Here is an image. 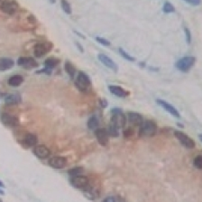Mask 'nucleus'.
Here are the masks:
<instances>
[{
    "instance_id": "obj_4",
    "label": "nucleus",
    "mask_w": 202,
    "mask_h": 202,
    "mask_svg": "<svg viewBox=\"0 0 202 202\" xmlns=\"http://www.w3.org/2000/svg\"><path fill=\"white\" fill-rule=\"evenodd\" d=\"M196 62V58L193 56H186V57H182L180 60H178L175 63L176 68L183 72H187L189 71L191 68L193 67V65Z\"/></svg>"
},
{
    "instance_id": "obj_13",
    "label": "nucleus",
    "mask_w": 202,
    "mask_h": 202,
    "mask_svg": "<svg viewBox=\"0 0 202 202\" xmlns=\"http://www.w3.org/2000/svg\"><path fill=\"white\" fill-rule=\"evenodd\" d=\"M17 64L19 66H22V67L27 69V70H31L33 68L37 67L38 65L36 60L34 58H31V57H20L17 60Z\"/></svg>"
},
{
    "instance_id": "obj_29",
    "label": "nucleus",
    "mask_w": 202,
    "mask_h": 202,
    "mask_svg": "<svg viewBox=\"0 0 202 202\" xmlns=\"http://www.w3.org/2000/svg\"><path fill=\"white\" fill-rule=\"evenodd\" d=\"M60 5H61V8L62 10L67 13V14H70L71 13V8H70V5L69 4L67 0H61L60 2Z\"/></svg>"
},
{
    "instance_id": "obj_3",
    "label": "nucleus",
    "mask_w": 202,
    "mask_h": 202,
    "mask_svg": "<svg viewBox=\"0 0 202 202\" xmlns=\"http://www.w3.org/2000/svg\"><path fill=\"white\" fill-rule=\"evenodd\" d=\"M111 123L112 125L116 126L117 127L122 128L125 127L127 118L126 116L122 111V109L119 107H114L111 110Z\"/></svg>"
},
{
    "instance_id": "obj_31",
    "label": "nucleus",
    "mask_w": 202,
    "mask_h": 202,
    "mask_svg": "<svg viewBox=\"0 0 202 202\" xmlns=\"http://www.w3.org/2000/svg\"><path fill=\"white\" fill-rule=\"evenodd\" d=\"M96 41H97L98 44H100L104 45V46H110V42L109 41H107V40H106L105 38H102V37H98V36H97L96 37Z\"/></svg>"
},
{
    "instance_id": "obj_1",
    "label": "nucleus",
    "mask_w": 202,
    "mask_h": 202,
    "mask_svg": "<svg viewBox=\"0 0 202 202\" xmlns=\"http://www.w3.org/2000/svg\"><path fill=\"white\" fill-rule=\"evenodd\" d=\"M75 86L80 91L83 93H87L91 88V80L90 76L84 71H80L77 80H75Z\"/></svg>"
},
{
    "instance_id": "obj_35",
    "label": "nucleus",
    "mask_w": 202,
    "mask_h": 202,
    "mask_svg": "<svg viewBox=\"0 0 202 202\" xmlns=\"http://www.w3.org/2000/svg\"><path fill=\"white\" fill-rule=\"evenodd\" d=\"M37 74H42V73H44V74L47 75H51L52 74V70L51 69H48V68H44L43 70H37L36 71Z\"/></svg>"
},
{
    "instance_id": "obj_40",
    "label": "nucleus",
    "mask_w": 202,
    "mask_h": 202,
    "mask_svg": "<svg viewBox=\"0 0 202 202\" xmlns=\"http://www.w3.org/2000/svg\"><path fill=\"white\" fill-rule=\"evenodd\" d=\"M0 195H5V191L0 189Z\"/></svg>"
},
{
    "instance_id": "obj_24",
    "label": "nucleus",
    "mask_w": 202,
    "mask_h": 202,
    "mask_svg": "<svg viewBox=\"0 0 202 202\" xmlns=\"http://www.w3.org/2000/svg\"><path fill=\"white\" fill-rule=\"evenodd\" d=\"M59 62H60V60H58V59H56V58H54V57H53V58H48L44 61L45 68H48V69L52 70L54 67H56L59 64Z\"/></svg>"
},
{
    "instance_id": "obj_12",
    "label": "nucleus",
    "mask_w": 202,
    "mask_h": 202,
    "mask_svg": "<svg viewBox=\"0 0 202 202\" xmlns=\"http://www.w3.org/2000/svg\"><path fill=\"white\" fill-rule=\"evenodd\" d=\"M97 58H98V60H99L100 62H102L106 67L109 68L110 70H112L116 71V72L118 70V67H117V63H116L111 58H109L108 56H106V54L99 53V54L97 55Z\"/></svg>"
},
{
    "instance_id": "obj_18",
    "label": "nucleus",
    "mask_w": 202,
    "mask_h": 202,
    "mask_svg": "<svg viewBox=\"0 0 202 202\" xmlns=\"http://www.w3.org/2000/svg\"><path fill=\"white\" fill-rule=\"evenodd\" d=\"M22 102V97L20 96V94L15 93V94H9L5 97V103L6 105L12 106L16 105Z\"/></svg>"
},
{
    "instance_id": "obj_36",
    "label": "nucleus",
    "mask_w": 202,
    "mask_h": 202,
    "mask_svg": "<svg viewBox=\"0 0 202 202\" xmlns=\"http://www.w3.org/2000/svg\"><path fill=\"white\" fill-rule=\"evenodd\" d=\"M103 202H117V200L114 197H107L103 200Z\"/></svg>"
},
{
    "instance_id": "obj_7",
    "label": "nucleus",
    "mask_w": 202,
    "mask_h": 202,
    "mask_svg": "<svg viewBox=\"0 0 202 202\" xmlns=\"http://www.w3.org/2000/svg\"><path fill=\"white\" fill-rule=\"evenodd\" d=\"M98 143L102 146H106L109 142V135L107 130L105 128H97L95 131Z\"/></svg>"
},
{
    "instance_id": "obj_21",
    "label": "nucleus",
    "mask_w": 202,
    "mask_h": 202,
    "mask_svg": "<svg viewBox=\"0 0 202 202\" xmlns=\"http://www.w3.org/2000/svg\"><path fill=\"white\" fill-rule=\"evenodd\" d=\"M23 81V78L22 75L16 74L9 78L8 84L11 87H18V86H20L22 84Z\"/></svg>"
},
{
    "instance_id": "obj_19",
    "label": "nucleus",
    "mask_w": 202,
    "mask_h": 202,
    "mask_svg": "<svg viewBox=\"0 0 202 202\" xmlns=\"http://www.w3.org/2000/svg\"><path fill=\"white\" fill-rule=\"evenodd\" d=\"M38 142V138L36 135H33V134H27L23 137V143L25 147H32L36 145Z\"/></svg>"
},
{
    "instance_id": "obj_23",
    "label": "nucleus",
    "mask_w": 202,
    "mask_h": 202,
    "mask_svg": "<svg viewBox=\"0 0 202 202\" xmlns=\"http://www.w3.org/2000/svg\"><path fill=\"white\" fill-rule=\"evenodd\" d=\"M98 124H99L98 119H97L95 116H93V117H90L89 120H88V122H87V127H88V128H89L90 130H96V129H97Z\"/></svg>"
},
{
    "instance_id": "obj_34",
    "label": "nucleus",
    "mask_w": 202,
    "mask_h": 202,
    "mask_svg": "<svg viewBox=\"0 0 202 202\" xmlns=\"http://www.w3.org/2000/svg\"><path fill=\"white\" fill-rule=\"evenodd\" d=\"M186 3L188 4H189V5H191V6H199L200 4H201L202 0H184Z\"/></svg>"
},
{
    "instance_id": "obj_32",
    "label": "nucleus",
    "mask_w": 202,
    "mask_h": 202,
    "mask_svg": "<svg viewBox=\"0 0 202 202\" xmlns=\"http://www.w3.org/2000/svg\"><path fill=\"white\" fill-rule=\"evenodd\" d=\"M134 133H135V132H134V129H133V128H127V129L124 130L123 135H124V136H125L126 138H128V137L133 136Z\"/></svg>"
},
{
    "instance_id": "obj_15",
    "label": "nucleus",
    "mask_w": 202,
    "mask_h": 202,
    "mask_svg": "<svg viewBox=\"0 0 202 202\" xmlns=\"http://www.w3.org/2000/svg\"><path fill=\"white\" fill-rule=\"evenodd\" d=\"M49 165L54 169H62L67 165V159L64 157H53L50 159Z\"/></svg>"
},
{
    "instance_id": "obj_16",
    "label": "nucleus",
    "mask_w": 202,
    "mask_h": 202,
    "mask_svg": "<svg viewBox=\"0 0 202 202\" xmlns=\"http://www.w3.org/2000/svg\"><path fill=\"white\" fill-rule=\"evenodd\" d=\"M128 121L135 125V126H141L142 123L144 122V119L142 117V116L141 114L136 112H129L127 115Z\"/></svg>"
},
{
    "instance_id": "obj_8",
    "label": "nucleus",
    "mask_w": 202,
    "mask_h": 202,
    "mask_svg": "<svg viewBox=\"0 0 202 202\" xmlns=\"http://www.w3.org/2000/svg\"><path fill=\"white\" fill-rule=\"evenodd\" d=\"M0 120L7 127H17L19 125L18 118L8 113H2L0 115Z\"/></svg>"
},
{
    "instance_id": "obj_5",
    "label": "nucleus",
    "mask_w": 202,
    "mask_h": 202,
    "mask_svg": "<svg viewBox=\"0 0 202 202\" xmlns=\"http://www.w3.org/2000/svg\"><path fill=\"white\" fill-rule=\"evenodd\" d=\"M175 137L179 140V142L188 149H193L196 146V142H194L193 139H191L189 135H187L185 133L181 131H175L174 132Z\"/></svg>"
},
{
    "instance_id": "obj_30",
    "label": "nucleus",
    "mask_w": 202,
    "mask_h": 202,
    "mask_svg": "<svg viewBox=\"0 0 202 202\" xmlns=\"http://www.w3.org/2000/svg\"><path fill=\"white\" fill-rule=\"evenodd\" d=\"M193 165L197 169L202 170V155H198L193 160Z\"/></svg>"
},
{
    "instance_id": "obj_2",
    "label": "nucleus",
    "mask_w": 202,
    "mask_h": 202,
    "mask_svg": "<svg viewBox=\"0 0 202 202\" xmlns=\"http://www.w3.org/2000/svg\"><path fill=\"white\" fill-rule=\"evenodd\" d=\"M157 133V125L154 121L147 120L141 125L139 129L140 137H152Z\"/></svg>"
},
{
    "instance_id": "obj_25",
    "label": "nucleus",
    "mask_w": 202,
    "mask_h": 202,
    "mask_svg": "<svg viewBox=\"0 0 202 202\" xmlns=\"http://www.w3.org/2000/svg\"><path fill=\"white\" fill-rule=\"evenodd\" d=\"M83 168L81 167H75L72 169H70L68 171V174L71 177H76V176H79L80 175V173H82Z\"/></svg>"
},
{
    "instance_id": "obj_41",
    "label": "nucleus",
    "mask_w": 202,
    "mask_h": 202,
    "mask_svg": "<svg viewBox=\"0 0 202 202\" xmlns=\"http://www.w3.org/2000/svg\"><path fill=\"white\" fill-rule=\"evenodd\" d=\"M199 140L202 142V134H199Z\"/></svg>"
},
{
    "instance_id": "obj_33",
    "label": "nucleus",
    "mask_w": 202,
    "mask_h": 202,
    "mask_svg": "<svg viewBox=\"0 0 202 202\" xmlns=\"http://www.w3.org/2000/svg\"><path fill=\"white\" fill-rule=\"evenodd\" d=\"M184 32H185V35H186V41L189 44H190L191 43V34H190V31L189 28H184Z\"/></svg>"
},
{
    "instance_id": "obj_26",
    "label": "nucleus",
    "mask_w": 202,
    "mask_h": 202,
    "mask_svg": "<svg viewBox=\"0 0 202 202\" xmlns=\"http://www.w3.org/2000/svg\"><path fill=\"white\" fill-rule=\"evenodd\" d=\"M163 11L166 13V14H170V13H173L175 11V8L173 7V5H172L170 2L166 1L163 4Z\"/></svg>"
},
{
    "instance_id": "obj_43",
    "label": "nucleus",
    "mask_w": 202,
    "mask_h": 202,
    "mask_svg": "<svg viewBox=\"0 0 202 202\" xmlns=\"http://www.w3.org/2000/svg\"><path fill=\"white\" fill-rule=\"evenodd\" d=\"M0 202H3V201H2V200H0Z\"/></svg>"
},
{
    "instance_id": "obj_27",
    "label": "nucleus",
    "mask_w": 202,
    "mask_h": 202,
    "mask_svg": "<svg viewBox=\"0 0 202 202\" xmlns=\"http://www.w3.org/2000/svg\"><path fill=\"white\" fill-rule=\"evenodd\" d=\"M108 135L109 136H113V137H117L119 135V131H118V127H117L116 126H114L111 124V126L107 129Z\"/></svg>"
},
{
    "instance_id": "obj_44",
    "label": "nucleus",
    "mask_w": 202,
    "mask_h": 202,
    "mask_svg": "<svg viewBox=\"0 0 202 202\" xmlns=\"http://www.w3.org/2000/svg\"><path fill=\"white\" fill-rule=\"evenodd\" d=\"M0 1H1V0H0Z\"/></svg>"
},
{
    "instance_id": "obj_9",
    "label": "nucleus",
    "mask_w": 202,
    "mask_h": 202,
    "mask_svg": "<svg viewBox=\"0 0 202 202\" xmlns=\"http://www.w3.org/2000/svg\"><path fill=\"white\" fill-rule=\"evenodd\" d=\"M53 48L52 43H44V44H37L34 46V56L40 58L45 55Z\"/></svg>"
},
{
    "instance_id": "obj_22",
    "label": "nucleus",
    "mask_w": 202,
    "mask_h": 202,
    "mask_svg": "<svg viewBox=\"0 0 202 202\" xmlns=\"http://www.w3.org/2000/svg\"><path fill=\"white\" fill-rule=\"evenodd\" d=\"M64 70H65V71L68 73V75L70 77V79H73V78H74V75L75 73H76V68L73 66L72 63H70V61L65 62V64H64Z\"/></svg>"
},
{
    "instance_id": "obj_39",
    "label": "nucleus",
    "mask_w": 202,
    "mask_h": 202,
    "mask_svg": "<svg viewBox=\"0 0 202 202\" xmlns=\"http://www.w3.org/2000/svg\"><path fill=\"white\" fill-rule=\"evenodd\" d=\"M5 187V184L2 182V180H0V188H4Z\"/></svg>"
},
{
    "instance_id": "obj_38",
    "label": "nucleus",
    "mask_w": 202,
    "mask_h": 202,
    "mask_svg": "<svg viewBox=\"0 0 202 202\" xmlns=\"http://www.w3.org/2000/svg\"><path fill=\"white\" fill-rule=\"evenodd\" d=\"M99 101H100V105L102 106H106V105H107V103H106V101L105 99H100Z\"/></svg>"
},
{
    "instance_id": "obj_6",
    "label": "nucleus",
    "mask_w": 202,
    "mask_h": 202,
    "mask_svg": "<svg viewBox=\"0 0 202 202\" xmlns=\"http://www.w3.org/2000/svg\"><path fill=\"white\" fill-rule=\"evenodd\" d=\"M18 3L15 0H3L1 5H0V9L8 15H14L18 10Z\"/></svg>"
},
{
    "instance_id": "obj_10",
    "label": "nucleus",
    "mask_w": 202,
    "mask_h": 202,
    "mask_svg": "<svg viewBox=\"0 0 202 202\" xmlns=\"http://www.w3.org/2000/svg\"><path fill=\"white\" fill-rule=\"evenodd\" d=\"M156 102L159 106H161L165 111H167L168 113H170L172 116H173L174 117H177V118H180V112L175 108V106H173L172 105H171L170 103H168L167 101H165L163 99H156Z\"/></svg>"
},
{
    "instance_id": "obj_37",
    "label": "nucleus",
    "mask_w": 202,
    "mask_h": 202,
    "mask_svg": "<svg viewBox=\"0 0 202 202\" xmlns=\"http://www.w3.org/2000/svg\"><path fill=\"white\" fill-rule=\"evenodd\" d=\"M76 44V45H77V47H78V49L81 52V53H83L84 52V49H83V47L81 46V44H80L79 43H75Z\"/></svg>"
},
{
    "instance_id": "obj_17",
    "label": "nucleus",
    "mask_w": 202,
    "mask_h": 202,
    "mask_svg": "<svg viewBox=\"0 0 202 202\" xmlns=\"http://www.w3.org/2000/svg\"><path fill=\"white\" fill-rule=\"evenodd\" d=\"M108 90L113 95H115V96L118 97H126L129 95V92L126 90H124V89H122L120 86L110 85V86H108Z\"/></svg>"
},
{
    "instance_id": "obj_14",
    "label": "nucleus",
    "mask_w": 202,
    "mask_h": 202,
    "mask_svg": "<svg viewBox=\"0 0 202 202\" xmlns=\"http://www.w3.org/2000/svg\"><path fill=\"white\" fill-rule=\"evenodd\" d=\"M33 153L39 159H46L51 154V151L44 145H38L36 147H34Z\"/></svg>"
},
{
    "instance_id": "obj_28",
    "label": "nucleus",
    "mask_w": 202,
    "mask_h": 202,
    "mask_svg": "<svg viewBox=\"0 0 202 202\" xmlns=\"http://www.w3.org/2000/svg\"><path fill=\"white\" fill-rule=\"evenodd\" d=\"M118 52H119L120 55L123 57V58H125L127 60H129V61H135V59L133 57V56H131L130 54H128L123 48H121L120 47L119 49H118Z\"/></svg>"
},
{
    "instance_id": "obj_42",
    "label": "nucleus",
    "mask_w": 202,
    "mask_h": 202,
    "mask_svg": "<svg viewBox=\"0 0 202 202\" xmlns=\"http://www.w3.org/2000/svg\"><path fill=\"white\" fill-rule=\"evenodd\" d=\"M52 1V3H55V0H51Z\"/></svg>"
},
{
    "instance_id": "obj_11",
    "label": "nucleus",
    "mask_w": 202,
    "mask_h": 202,
    "mask_svg": "<svg viewBox=\"0 0 202 202\" xmlns=\"http://www.w3.org/2000/svg\"><path fill=\"white\" fill-rule=\"evenodd\" d=\"M70 184L77 189H84V188H87L89 186V179L86 176L79 175V176L71 178Z\"/></svg>"
},
{
    "instance_id": "obj_20",
    "label": "nucleus",
    "mask_w": 202,
    "mask_h": 202,
    "mask_svg": "<svg viewBox=\"0 0 202 202\" xmlns=\"http://www.w3.org/2000/svg\"><path fill=\"white\" fill-rule=\"evenodd\" d=\"M15 61L11 58L2 57L0 58V70H8L14 67Z\"/></svg>"
}]
</instances>
